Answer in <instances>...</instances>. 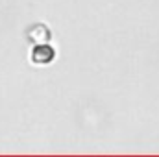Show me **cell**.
<instances>
[{"mask_svg": "<svg viewBox=\"0 0 159 157\" xmlns=\"http://www.w3.org/2000/svg\"><path fill=\"white\" fill-rule=\"evenodd\" d=\"M56 57V52L52 46L48 44H37L34 50H32V61L34 63H39V65H46L50 61H54Z\"/></svg>", "mask_w": 159, "mask_h": 157, "instance_id": "6da1fadb", "label": "cell"}]
</instances>
